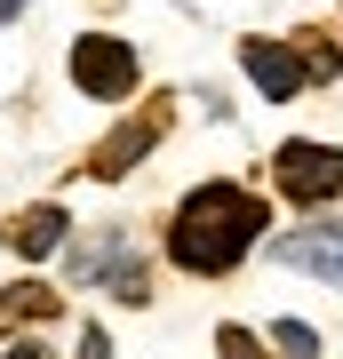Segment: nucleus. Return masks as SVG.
Listing matches in <instances>:
<instances>
[{
	"mask_svg": "<svg viewBox=\"0 0 343 359\" xmlns=\"http://www.w3.org/2000/svg\"><path fill=\"white\" fill-rule=\"evenodd\" d=\"M72 280H80V287H112L120 304H136V295H144L136 240H128V231H96V240H80V248H72Z\"/></svg>",
	"mask_w": 343,
	"mask_h": 359,
	"instance_id": "nucleus-3",
	"label": "nucleus"
},
{
	"mask_svg": "<svg viewBox=\"0 0 343 359\" xmlns=\"http://www.w3.org/2000/svg\"><path fill=\"white\" fill-rule=\"evenodd\" d=\"M16 16H25V0H0V25H16Z\"/></svg>",
	"mask_w": 343,
	"mask_h": 359,
	"instance_id": "nucleus-14",
	"label": "nucleus"
},
{
	"mask_svg": "<svg viewBox=\"0 0 343 359\" xmlns=\"http://www.w3.org/2000/svg\"><path fill=\"white\" fill-rule=\"evenodd\" d=\"M64 240H72V216H64L56 200H40V208H25V216H8V231H0V248H8V256H25V264L56 256Z\"/></svg>",
	"mask_w": 343,
	"mask_h": 359,
	"instance_id": "nucleus-7",
	"label": "nucleus"
},
{
	"mask_svg": "<svg viewBox=\"0 0 343 359\" xmlns=\"http://www.w3.org/2000/svg\"><path fill=\"white\" fill-rule=\"evenodd\" d=\"M8 359H48V351H40V344H8Z\"/></svg>",
	"mask_w": 343,
	"mask_h": 359,
	"instance_id": "nucleus-13",
	"label": "nucleus"
},
{
	"mask_svg": "<svg viewBox=\"0 0 343 359\" xmlns=\"http://www.w3.org/2000/svg\"><path fill=\"white\" fill-rule=\"evenodd\" d=\"M152 144H160V120H152V112H136L120 136H104L96 152H88V176H96V184H120L128 168H136L144 152H152Z\"/></svg>",
	"mask_w": 343,
	"mask_h": 359,
	"instance_id": "nucleus-8",
	"label": "nucleus"
},
{
	"mask_svg": "<svg viewBox=\"0 0 343 359\" xmlns=\"http://www.w3.org/2000/svg\"><path fill=\"white\" fill-rule=\"evenodd\" d=\"M48 311H64L48 287H0V327L8 320H48Z\"/></svg>",
	"mask_w": 343,
	"mask_h": 359,
	"instance_id": "nucleus-9",
	"label": "nucleus"
},
{
	"mask_svg": "<svg viewBox=\"0 0 343 359\" xmlns=\"http://www.w3.org/2000/svg\"><path fill=\"white\" fill-rule=\"evenodd\" d=\"M216 351H224V359H280V351H264V344H255L248 327H216Z\"/></svg>",
	"mask_w": 343,
	"mask_h": 359,
	"instance_id": "nucleus-11",
	"label": "nucleus"
},
{
	"mask_svg": "<svg viewBox=\"0 0 343 359\" xmlns=\"http://www.w3.org/2000/svg\"><path fill=\"white\" fill-rule=\"evenodd\" d=\"M271 184H280L288 200H304V208H328L343 192V152H335V144H280Z\"/></svg>",
	"mask_w": 343,
	"mask_h": 359,
	"instance_id": "nucleus-4",
	"label": "nucleus"
},
{
	"mask_svg": "<svg viewBox=\"0 0 343 359\" xmlns=\"http://www.w3.org/2000/svg\"><path fill=\"white\" fill-rule=\"evenodd\" d=\"M271 351H280V359H319V335L304 320H271Z\"/></svg>",
	"mask_w": 343,
	"mask_h": 359,
	"instance_id": "nucleus-10",
	"label": "nucleus"
},
{
	"mask_svg": "<svg viewBox=\"0 0 343 359\" xmlns=\"http://www.w3.org/2000/svg\"><path fill=\"white\" fill-rule=\"evenodd\" d=\"M80 359H112V335H104V327H80Z\"/></svg>",
	"mask_w": 343,
	"mask_h": 359,
	"instance_id": "nucleus-12",
	"label": "nucleus"
},
{
	"mask_svg": "<svg viewBox=\"0 0 343 359\" xmlns=\"http://www.w3.org/2000/svg\"><path fill=\"white\" fill-rule=\"evenodd\" d=\"M271 256L288 271H311V280L343 287V224H304V231H288V240H271Z\"/></svg>",
	"mask_w": 343,
	"mask_h": 359,
	"instance_id": "nucleus-5",
	"label": "nucleus"
},
{
	"mask_svg": "<svg viewBox=\"0 0 343 359\" xmlns=\"http://www.w3.org/2000/svg\"><path fill=\"white\" fill-rule=\"evenodd\" d=\"M240 65H248V80H255V96H264V104H288V96L311 80L304 56L280 48V40H240Z\"/></svg>",
	"mask_w": 343,
	"mask_h": 359,
	"instance_id": "nucleus-6",
	"label": "nucleus"
},
{
	"mask_svg": "<svg viewBox=\"0 0 343 359\" xmlns=\"http://www.w3.org/2000/svg\"><path fill=\"white\" fill-rule=\"evenodd\" d=\"M255 240H264V200L240 192V184H200L176 208V224H168V264L191 271V280H216Z\"/></svg>",
	"mask_w": 343,
	"mask_h": 359,
	"instance_id": "nucleus-1",
	"label": "nucleus"
},
{
	"mask_svg": "<svg viewBox=\"0 0 343 359\" xmlns=\"http://www.w3.org/2000/svg\"><path fill=\"white\" fill-rule=\"evenodd\" d=\"M136 80H144V65H136V48H128L120 32H80V40H72V88H80V96L128 104Z\"/></svg>",
	"mask_w": 343,
	"mask_h": 359,
	"instance_id": "nucleus-2",
	"label": "nucleus"
}]
</instances>
